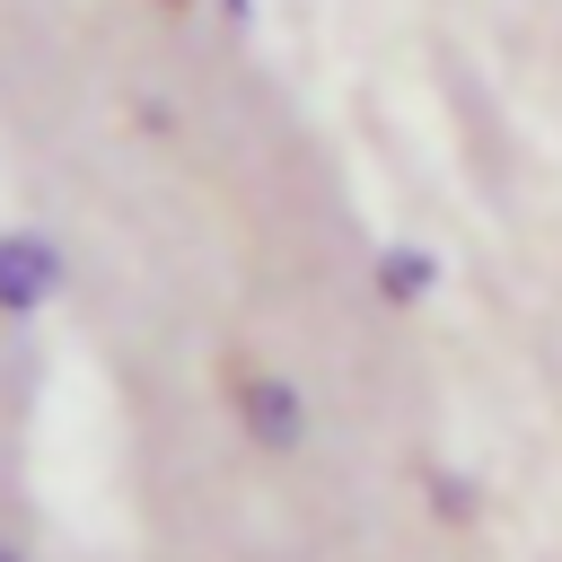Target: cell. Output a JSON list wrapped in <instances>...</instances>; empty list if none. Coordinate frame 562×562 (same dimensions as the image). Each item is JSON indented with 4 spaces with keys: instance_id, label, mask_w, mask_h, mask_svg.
Listing matches in <instances>:
<instances>
[{
    "instance_id": "obj_2",
    "label": "cell",
    "mask_w": 562,
    "mask_h": 562,
    "mask_svg": "<svg viewBox=\"0 0 562 562\" xmlns=\"http://www.w3.org/2000/svg\"><path fill=\"white\" fill-rule=\"evenodd\" d=\"M237 404H246V413L263 422V439H290V430H299L290 395H281V386H263V378H246V386H237Z\"/></svg>"
},
{
    "instance_id": "obj_4",
    "label": "cell",
    "mask_w": 562,
    "mask_h": 562,
    "mask_svg": "<svg viewBox=\"0 0 562 562\" xmlns=\"http://www.w3.org/2000/svg\"><path fill=\"white\" fill-rule=\"evenodd\" d=\"M0 562H9V553H0Z\"/></svg>"
},
{
    "instance_id": "obj_3",
    "label": "cell",
    "mask_w": 562,
    "mask_h": 562,
    "mask_svg": "<svg viewBox=\"0 0 562 562\" xmlns=\"http://www.w3.org/2000/svg\"><path fill=\"white\" fill-rule=\"evenodd\" d=\"M378 281H386L395 299H413V290L430 281V263H422V255H386V263H378Z\"/></svg>"
},
{
    "instance_id": "obj_1",
    "label": "cell",
    "mask_w": 562,
    "mask_h": 562,
    "mask_svg": "<svg viewBox=\"0 0 562 562\" xmlns=\"http://www.w3.org/2000/svg\"><path fill=\"white\" fill-rule=\"evenodd\" d=\"M44 290H53V255H44V246H26V237H18V246H0V307H35Z\"/></svg>"
}]
</instances>
